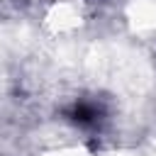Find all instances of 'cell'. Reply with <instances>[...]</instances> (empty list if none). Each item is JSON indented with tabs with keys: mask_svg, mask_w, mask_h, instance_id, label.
<instances>
[{
	"mask_svg": "<svg viewBox=\"0 0 156 156\" xmlns=\"http://www.w3.org/2000/svg\"><path fill=\"white\" fill-rule=\"evenodd\" d=\"M63 115L71 124H76L80 129H95V127H100V122L105 117V110L95 100H73L63 110Z\"/></svg>",
	"mask_w": 156,
	"mask_h": 156,
	"instance_id": "6da1fadb",
	"label": "cell"
}]
</instances>
